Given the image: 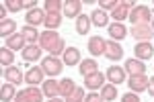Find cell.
Instances as JSON below:
<instances>
[{"instance_id":"obj_15","label":"cell","mask_w":154,"mask_h":102,"mask_svg":"<svg viewBox=\"0 0 154 102\" xmlns=\"http://www.w3.org/2000/svg\"><path fill=\"white\" fill-rule=\"evenodd\" d=\"M80 6H82V2H78V0H74V2H66V14H68V16L78 14V12H80Z\"/></svg>"},{"instance_id":"obj_4","label":"cell","mask_w":154,"mask_h":102,"mask_svg":"<svg viewBox=\"0 0 154 102\" xmlns=\"http://www.w3.org/2000/svg\"><path fill=\"white\" fill-rule=\"evenodd\" d=\"M105 55L109 57V59H121L123 51H121V47L115 45V43H105Z\"/></svg>"},{"instance_id":"obj_11","label":"cell","mask_w":154,"mask_h":102,"mask_svg":"<svg viewBox=\"0 0 154 102\" xmlns=\"http://www.w3.org/2000/svg\"><path fill=\"white\" fill-rule=\"evenodd\" d=\"M88 27H91V23H88V16L80 14V16H78V23H76V31H78L80 35H86V33H88Z\"/></svg>"},{"instance_id":"obj_1","label":"cell","mask_w":154,"mask_h":102,"mask_svg":"<svg viewBox=\"0 0 154 102\" xmlns=\"http://www.w3.org/2000/svg\"><path fill=\"white\" fill-rule=\"evenodd\" d=\"M43 69L48 71L49 76H58L60 71H62V61L56 59V57H48V59L43 61Z\"/></svg>"},{"instance_id":"obj_30","label":"cell","mask_w":154,"mask_h":102,"mask_svg":"<svg viewBox=\"0 0 154 102\" xmlns=\"http://www.w3.org/2000/svg\"><path fill=\"white\" fill-rule=\"evenodd\" d=\"M41 37H43V41H45L48 45H51V37H54V33H45V35H41ZM56 47H58V49L62 47V41H60V39L56 41Z\"/></svg>"},{"instance_id":"obj_3","label":"cell","mask_w":154,"mask_h":102,"mask_svg":"<svg viewBox=\"0 0 154 102\" xmlns=\"http://www.w3.org/2000/svg\"><path fill=\"white\" fill-rule=\"evenodd\" d=\"M17 102H41V94L37 90H27V92H21L17 96Z\"/></svg>"},{"instance_id":"obj_24","label":"cell","mask_w":154,"mask_h":102,"mask_svg":"<svg viewBox=\"0 0 154 102\" xmlns=\"http://www.w3.org/2000/svg\"><path fill=\"white\" fill-rule=\"evenodd\" d=\"M14 31V23L12 21H2V27H0V33H2V37H6V33H12Z\"/></svg>"},{"instance_id":"obj_12","label":"cell","mask_w":154,"mask_h":102,"mask_svg":"<svg viewBox=\"0 0 154 102\" xmlns=\"http://www.w3.org/2000/svg\"><path fill=\"white\" fill-rule=\"evenodd\" d=\"M91 19H93V23H95L97 27H105L107 21H109V19H107V14L103 10H95L93 14H91Z\"/></svg>"},{"instance_id":"obj_29","label":"cell","mask_w":154,"mask_h":102,"mask_svg":"<svg viewBox=\"0 0 154 102\" xmlns=\"http://www.w3.org/2000/svg\"><path fill=\"white\" fill-rule=\"evenodd\" d=\"M72 88H74V82L72 80H64L62 82V90L66 92V94H72Z\"/></svg>"},{"instance_id":"obj_16","label":"cell","mask_w":154,"mask_h":102,"mask_svg":"<svg viewBox=\"0 0 154 102\" xmlns=\"http://www.w3.org/2000/svg\"><path fill=\"white\" fill-rule=\"evenodd\" d=\"M14 96V86H11V84H4L2 86V92H0V98H2V102H8Z\"/></svg>"},{"instance_id":"obj_37","label":"cell","mask_w":154,"mask_h":102,"mask_svg":"<svg viewBox=\"0 0 154 102\" xmlns=\"http://www.w3.org/2000/svg\"><path fill=\"white\" fill-rule=\"evenodd\" d=\"M148 92H150V94L154 96V78H152V80H148Z\"/></svg>"},{"instance_id":"obj_34","label":"cell","mask_w":154,"mask_h":102,"mask_svg":"<svg viewBox=\"0 0 154 102\" xmlns=\"http://www.w3.org/2000/svg\"><path fill=\"white\" fill-rule=\"evenodd\" d=\"M121 100H123V102H140V98H138L136 94H125Z\"/></svg>"},{"instance_id":"obj_38","label":"cell","mask_w":154,"mask_h":102,"mask_svg":"<svg viewBox=\"0 0 154 102\" xmlns=\"http://www.w3.org/2000/svg\"><path fill=\"white\" fill-rule=\"evenodd\" d=\"M33 4H37V2H33V0L31 2H23V8H33Z\"/></svg>"},{"instance_id":"obj_5","label":"cell","mask_w":154,"mask_h":102,"mask_svg":"<svg viewBox=\"0 0 154 102\" xmlns=\"http://www.w3.org/2000/svg\"><path fill=\"white\" fill-rule=\"evenodd\" d=\"M107 78L111 80L113 84H119V82H123L125 74H123V69H121V68L113 66V68H109V69H107Z\"/></svg>"},{"instance_id":"obj_23","label":"cell","mask_w":154,"mask_h":102,"mask_svg":"<svg viewBox=\"0 0 154 102\" xmlns=\"http://www.w3.org/2000/svg\"><path fill=\"white\" fill-rule=\"evenodd\" d=\"M56 92H58V84H56L54 80H49V82H45V94L54 98V96H56Z\"/></svg>"},{"instance_id":"obj_14","label":"cell","mask_w":154,"mask_h":102,"mask_svg":"<svg viewBox=\"0 0 154 102\" xmlns=\"http://www.w3.org/2000/svg\"><path fill=\"white\" fill-rule=\"evenodd\" d=\"M39 55H41V51H39V47H35V45L27 47V49L23 51V57L27 59V61H33V59H37Z\"/></svg>"},{"instance_id":"obj_39","label":"cell","mask_w":154,"mask_h":102,"mask_svg":"<svg viewBox=\"0 0 154 102\" xmlns=\"http://www.w3.org/2000/svg\"><path fill=\"white\" fill-rule=\"evenodd\" d=\"M49 102H62V100H58V98H51V100H49Z\"/></svg>"},{"instance_id":"obj_13","label":"cell","mask_w":154,"mask_h":102,"mask_svg":"<svg viewBox=\"0 0 154 102\" xmlns=\"http://www.w3.org/2000/svg\"><path fill=\"white\" fill-rule=\"evenodd\" d=\"M27 21H29L31 25L45 23V21H43V12H41V10H29V12H27Z\"/></svg>"},{"instance_id":"obj_22","label":"cell","mask_w":154,"mask_h":102,"mask_svg":"<svg viewBox=\"0 0 154 102\" xmlns=\"http://www.w3.org/2000/svg\"><path fill=\"white\" fill-rule=\"evenodd\" d=\"M138 19H148V8H144V6H140L138 10L131 14V21L134 23H138Z\"/></svg>"},{"instance_id":"obj_20","label":"cell","mask_w":154,"mask_h":102,"mask_svg":"<svg viewBox=\"0 0 154 102\" xmlns=\"http://www.w3.org/2000/svg\"><path fill=\"white\" fill-rule=\"evenodd\" d=\"M121 4H123V6H121V8H115V12H113V16H115L117 21H121V19L125 16V12H128V6H131L134 2H121Z\"/></svg>"},{"instance_id":"obj_7","label":"cell","mask_w":154,"mask_h":102,"mask_svg":"<svg viewBox=\"0 0 154 102\" xmlns=\"http://www.w3.org/2000/svg\"><path fill=\"white\" fill-rule=\"evenodd\" d=\"M95 69H97V61L95 59H86V61L80 63V74H82L84 78L91 76V74H95Z\"/></svg>"},{"instance_id":"obj_6","label":"cell","mask_w":154,"mask_h":102,"mask_svg":"<svg viewBox=\"0 0 154 102\" xmlns=\"http://www.w3.org/2000/svg\"><path fill=\"white\" fill-rule=\"evenodd\" d=\"M64 61H66L68 66H74V63H78V61H80V51H78L76 47H70V49H66Z\"/></svg>"},{"instance_id":"obj_8","label":"cell","mask_w":154,"mask_h":102,"mask_svg":"<svg viewBox=\"0 0 154 102\" xmlns=\"http://www.w3.org/2000/svg\"><path fill=\"white\" fill-rule=\"evenodd\" d=\"M109 35H111L113 39H123V37H125V27L121 23L111 25V27H109Z\"/></svg>"},{"instance_id":"obj_28","label":"cell","mask_w":154,"mask_h":102,"mask_svg":"<svg viewBox=\"0 0 154 102\" xmlns=\"http://www.w3.org/2000/svg\"><path fill=\"white\" fill-rule=\"evenodd\" d=\"M2 4H6V8L12 12H17V10H23V2H2Z\"/></svg>"},{"instance_id":"obj_21","label":"cell","mask_w":154,"mask_h":102,"mask_svg":"<svg viewBox=\"0 0 154 102\" xmlns=\"http://www.w3.org/2000/svg\"><path fill=\"white\" fill-rule=\"evenodd\" d=\"M23 37L27 39V41H31V43H33L39 35L35 33V29H33V27H25V29H23Z\"/></svg>"},{"instance_id":"obj_36","label":"cell","mask_w":154,"mask_h":102,"mask_svg":"<svg viewBox=\"0 0 154 102\" xmlns=\"http://www.w3.org/2000/svg\"><path fill=\"white\" fill-rule=\"evenodd\" d=\"M103 100V96H99V94H88V98L84 102H101Z\"/></svg>"},{"instance_id":"obj_19","label":"cell","mask_w":154,"mask_h":102,"mask_svg":"<svg viewBox=\"0 0 154 102\" xmlns=\"http://www.w3.org/2000/svg\"><path fill=\"white\" fill-rule=\"evenodd\" d=\"M105 100H113L115 96H117V90H115V86H103V94H101Z\"/></svg>"},{"instance_id":"obj_18","label":"cell","mask_w":154,"mask_h":102,"mask_svg":"<svg viewBox=\"0 0 154 102\" xmlns=\"http://www.w3.org/2000/svg\"><path fill=\"white\" fill-rule=\"evenodd\" d=\"M41 78H43V74H41V69H39V68H33V71L27 74V82H31V84L41 82Z\"/></svg>"},{"instance_id":"obj_35","label":"cell","mask_w":154,"mask_h":102,"mask_svg":"<svg viewBox=\"0 0 154 102\" xmlns=\"http://www.w3.org/2000/svg\"><path fill=\"white\" fill-rule=\"evenodd\" d=\"M45 4H48V10H56L58 12V8H60V2H54V0H49V2H45Z\"/></svg>"},{"instance_id":"obj_32","label":"cell","mask_w":154,"mask_h":102,"mask_svg":"<svg viewBox=\"0 0 154 102\" xmlns=\"http://www.w3.org/2000/svg\"><path fill=\"white\" fill-rule=\"evenodd\" d=\"M99 4H101L103 8H113V6H115V4H119V2H115V0H101Z\"/></svg>"},{"instance_id":"obj_17","label":"cell","mask_w":154,"mask_h":102,"mask_svg":"<svg viewBox=\"0 0 154 102\" xmlns=\"http://www.w3.org/2000/svg\"><path fill=\"white\" fill-rule=\"evenodd\" d=\"M101 82H103V76H101V74H91V76H86V86H88V88H97Z\"/></svg>"},{"instance_id":"obj_26","label":"cell","mask_w":154,"mask_h":102,"mask_svg":"<svg viewBox=\"0 0 154 102\" xmlns=\"http://www.w3.org/2000/svg\"><path fill=\"white\" fill-rule=\"evenodd\" d=\"M0 53H2V66H6V63H12L14 55H12V53L8 51V49H6V47H2V51H0Z\"/></svg>"},{"instance_id":"obj_9","label":"cell","mask_w":154,"mask_h":102,"mask_svg":"<svg viewBox=\"0 0 154 102\" xmlns=\"http://www.w3.org/2000/svg\"><path fill=\"white\" fill-rule=\"evenodd\" d=\"M125 69H130L131 74L136 76V74H144V63L142 61H136V59H130V61H125Z\"/></svg>"},{"instance_id":"obj_10","label":"cell","mask_w":154,"mask_h":102,"mask_svg":"<svg viewBox=\"0 0 154 102\" xmlns=\"http://www.w3.org/2000/svg\"><path fill=\"white\" fill-rule=\"evenodd\" d=\"M136 55L142 57V59L152 57V47L148 45V43H140V45H136Z\"/></svg>"},{"instance_id":"obj_33","label":"cell","mask_w":154,"mask_h":102,"mask_svg":"<svg viewBox=\"0 0 154 102\" xmlns=\"http://www.w3.org/2000/svg\"><path fill=\"white\" fill-rule=\"evenodd\" d=\"M8 43H11V47H21V45H23V41H21V37H19V35H14Z\"/></svg>"},{"instance_id":"obj_27","label":"cell","mask_w":154,"mask_h":102,"mask_svg":"<svg viewBox=\"0 0 154 102\" xmlns=\"http://www.w3.org/2000/svg\"><path fill=\"white\" fill-rule=\"evenodd\" d=\"M45 25L48 27H58L60 25V16H58V12H51L48 16V21H45Z\"/></svg>"},{"instance_id":"obj_25","label":"cell","mask_w":154,"mask_h":102,"mask_svg":"<svg viewBox=\"0 0 154 102\" xmlns=\"http://www.w3.org/2000/svg\"><path fill=\"white\" fill-rule=\"evenodd\" d=\"M4 76L8 80H12V82H21V74L17 71V68H11V69H6L4 71Z\"/></svg>"},{"instance_id":"obj_31","label":"cell","mask_w":154,"mask_h":102,"mask_svg":"<svg viewBox=\"0 0 154 102\" xmlns=\"http://www.w3.org/2000/svg\"><path fill=\"white\" fill-rule=\"evenodd\" d=\"M134 35H136V39H138V35H140V39H146L148 29H144V27H136V29H134Z\"/></svg>"},{"instance_id":"obj_2","label":"cell","mask_w":154,"mask_h":102,"mask_svg":"<svg viewBox=\"0 0 154 102\" xmlns=\"http://www.w3.org/2000/svg\"><path fill=\"white\" fill-rule=\"evenodd\" d=\"M146 84H148V80L144 78V74H136V76H131V78H130V88H131V90L142 92V90L148 88Z\"/></svg>"}]
</instances>
